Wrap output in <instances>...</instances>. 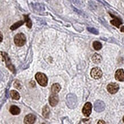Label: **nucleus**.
Here are the masks:
<instances>
[{"label": "nucleus", "mask_w": 124, "mask_h": 124, "mask_svg": "<svg viewBox=\"0 0 124 124\" xmlns=\"http://www.w3.org/2000/svg\"><path fill=\"white\" fill-rule=\"evenodd\" d=\"M119 89V86L116 83H110L107 86V90L108 92L110 94H115L118 92Z\"/></svg>", "instance_id": "8"}, {"label": "nucleus", "mask_w": 124, "mask_h": 124, "mask_svg": "<svg viewBox=\"0 0 124 124\" xmlns=\"http://www.w3.org/2000/svg\"><path fill=\"white\" fill-rule=\"evenodd\" d=\"M10 94L11 97L12 98V99L15 100H18L20 98V94L18 93V92H17L16 90H11L10 92Z\"/></svg>", "instance_id": "18"}, {"label": "nucleus", "mask_w": 124, "mask_h": 124, "mask_svg": "<svg viewBox=\"0 0 124 124\" xmlns=\"http://www.w3.org/2000/svg\"><path fill=\"white\" fill-rule=\"evenodd\" d=\"M9 111H10V113L12 114L13 115H18V114H20L21 112V110L20 108H19L18 106L16 105L11 106Z\"/></svg>", "instance_id": "12"}, {"label": "nucleus", "mask_w": 124, "mask_h": 124, "mask_svg": "<svg viewBox=\"0 0 124 124\" xmlns=\"http://www.w3.org/2000/svg\"><path fill=\"white\" fill-rule=\"evenodd\" d=\"M123 121H124V117H123Z\"/></svg>", "instance_id": "27"}, {"label": "nucleus", "mask_w": 124, "mask_h": 124, "mask_svg": "<svg viewBox=\"0 0 124 124\" xmlns=\"http://www.w3.org/2000/svg\"><path fill=\"white\" fill-rule=\"evenodd\" d=\"M24 23V21H19L17 23H16L10 27V29L12 31H14V30L17 29L19 27H20L21 25H23Z\"/></svg>", "instance_id": "19"}, {"label": "nucleus", "mask_w": 124, "mask_h": 124, "mask_svg": "<svg viewBox=\"0 0 124 124\" xmlns=\"http://www.w3.org/2000/svg\"><path fill=\"white\" fill-rule=\"evenodd\" d=\"M91 76L94 79H99L102 76V71L99 68H93L90 73Z\"/></svg>", "instance_id": "6"}, {"label": "nucleus", "mask_w": 124, "mask_h": 124, "mask_svg": "<svg viewBox=\"0 0 124 124\" xmlns=\"http://www.w3.org/2000/svg\"><path fill=\"white\" fill-rule=\"evenodd\" d=\"M94 49L96 50H99L102 48V44L98 41H94L93 44Z\"/></svg>", "instance_id": "21"}, {"label": "nucleus", "mask_w": 124, "mask_h": 124, "mask_svg": "<svg viewBox=\"0 0 124 124\" xmlns=\"http://www.w3.org/2000/svg\"><path fill=\"white\" fill-rule=\"evenodd\" d=\"M25 18V21L26 23V26L28 27L29 28H31L32 26V23L31 19L29 18L28 15H24L23 16Z\"/></svg>", "instance_id": "20"}, {"label": "nucleus", "mask_w": 124, "mask_h": 124, "mask_svg": "<svg viewBox=\"0 0 124 124\" xmlns=\"http://www.w3.org/2000/svg\"><path fill=\"white\" fill-rule=\"evenodd\" d=\"M115 78L117 81H124V71L123 69H119L116 71Z\"/></svg>", "instance_id": "10"}, {"label": "nucleus", "mask_w": 124, "mask_h": 124, "mask_svg": "<svg viewBox=\"0 0 124 124\" xmlns=\"http://www.w3.org/2000/svg\"><path fill=\"white\" fill-rule=\"evenodd\" d=\"M98 124H105V122H104V121H99L98 122Z\"/></svg>", "instance_id": "24"}, {"label": "nucleus", "mask_w": 124, "mask_h": 124, "mask_svg": "<svg viewBox=\"0 0 124 124\" xmlns=\"http://www.w3.org/2000/svg\"><path fill=\"white\" fill-rule=\"evenodd\" d=\"M92 61L95 63H99L102 61V57L97 53H95L92 57Z\"/></svg>", "instance_id": "16"}, {"label": "nucleus", "mask_w": 124, "mask_h": 124, "mask_svg": "<svg viewBox=\"0 0 124 124\" xmlns=\"http://www.w3.org/2000/svg\"><path fill=\"white\" fill-rule=\"evenodd\" d=\"M61 87L58 84H54L52 86V92L53 93L57 94L61 90Z\"/></svg>", "instance_id": "15"}, {"label": "nucleus", "mask_w": 124, "mask_h": 124, "mask_svg": "<svg viewBox=\"0 0 124 124\" xmlns=\"http://www.w3.org/2000/svg\"><path fill=\"white\" fill-rule=\"evenodd\" d=\"M87 31H88L89 32L93 33V34H94L96 35H98V33H99V32H98V31H97V30L95 28H87Z\"/></svg>", "instance_id": "22"}, {"label": "nucleus", "mask_w": 124, "mask_h": 124, "mask_svg": "<svg viewBox=\"0 0 124 124\" xmlns=\"http://www.w3.org/2000/svg\"><path fill=\"white\" fill-rule=\"evenodd\" d=\"M14 86L16 88H17V89L20 90L21 89V85H20V82H19L18 81H16V82H14Z\"/></svg>", "instance_id": "23"}, {"label": "nucleus", "mask_w": 124, "mask_h": 124, "mask_svg": "<svg viewBox=\"0 0 124 124\" xmlns=\"http://www.w3.org/2000/svg\"><path fill=\"white\" fill-rule=\"evenodd\" d=\"M58 101H59V99H58V96H57V94L53 93L52 94L50 95L49 98V104L53 107L55 106L58 104Z\"/></svg>", "instance_id": "9"}, {"label": "nucleus", "mask_w": 124, "mask_h": 124, "mask_svg": "<svg viewBox=\"0 0 124 124\" xmlns=\"http://www.w3.org/2000/svg\"><path fill=\"white\" fill-rule=\"evenodd\" d=\"M26 37L23 33H18L14 37V41L17 46H23L26 43Z\"/></svg>", "instance_id": "3"}, {"label": "nucleus", "mask_w": 124, "mask_h": 124, "mask_svg": "<svg viewBox=\"0 0 124 124\" xmlns=\"http://www.w3.org/2000/svg\"><path fill=\"white\" fill-rule=\"evenodd\" d=\"M50 114V109L47 105L44 106L42 109V115L46 118H48Z\"/></svg>", "instance_id": "17"}, {"label": "nucleus", "mask_w": 124, "mask_h": 124, "mask_svg": "<svg viewBox=\"0 0 124 124\" xmlns=\"http://www.w3.org/2000/svg\"><path fill=\"white\" fill-rule=\"evenodd\" d=\"M33 8L35 10L38 12H43L45 10V7L42 4H39V3H36V4H32Z\"/></svg>", "instance_id": "14"}, {"label": "nucleus", "mask_w": 124, "mask_h": 124, "mask_svg": "<svg viewBox=\"0 0 124 124\" xmlns=\"http://www.w3.org/2000/svg\"><path fill=\"white\" fill-rule=\"evenodd\" d=\"M94 110L97 112H102L105 110V105L103 101L101 100H97L94 102Z\"/></svg>", "instance_id": "5"}, {"label": "nucleus", "mask_w": 124, "mask_h": 124, "mask_svg": "<svg viewBox=\"0 0 124 124\" xmlns=\"http://www.w3.org/2000/svg\"><path fill=\"white\" fill-rule=\"evenodd\" d=\"M35 78H36V79L37 80L38 83L41 86L44 87L46 86L48 80H47V78L45 74L39 72L36 74Z\"/></svg>", "instance_id": "2"}, {"label": "nucleus", "mask_w": 124, "mask_h": 124, "mask_svg": "<svg viewBox=\"0 0 124 124\" xmlns=\"http://www.w3.org/2000/svg\"><path fill=\"white\" fill-rule=\"evenodd\" d=\"M1 54L2 57L3 61L5 62L6 67L8 68V69L10 70L11 71H12V72L13 73H15V71H16L15 68H14V66L12 65V62H11V61L10 58H9L8 55L5 52H1Z\"/></svg>", "instance_id": "4"}, {"label": "nucleus", "mask_w": 124, "mask_h": 124, "mask_svg": "<svg viewBox=\"0 0 124 124\" xmlns=\"http://www.w3.org/2000/svg\"><path fill=\"white\" fill-rule=\"evenodd\" d=\"M77 98L74 94L70 93L66 96V104L70 109H74L77 105Z\"/></svg>", "instance_id": "1"}, {"label": "nucleus", "mask_w": 124, "mask_h": 124, "mask_svg": "<svg viewBox=\"0 0 124 124\" xmlns=\"http://www.w3.org/2000/svg\"><path fill=\"white\" fill-rule=\"evenodd\" d=\"M2 33H1V42H2Z\"/></svg>", "instance_id": "26"}, {"label": "nucleus", "mask_w": 124, "mask_h": 124, "mask_svg": "<svg viewBox=\"0 0 124 124\" xmlns=\"http://www.w3.org/2000/svg\"><path fill=\"white\" fill-rule=\"evenodd\" d=\"M35 121H36V116L33 114H29L25 117L24 123L32 124L34 123Z\"/></svg>", "instance_id": "11"}, {"label": "nucleus", "mask_w": 124, "mask_h": 124, "mask_svg": "<svg viewBox=\"0 0 124 124\" xmlns=\"http://www.w3.org/2000/svg\"><path fill=\"white\" fill-rule=\"evenodd\" d=\"M92 105L90 102L86 103L82 109V113L86 117H89L92 113Z\"/></svg>", "instance_id": "7"}, {"label": "nucleus", "mask_w": 124, "mask_h": 124, "mask_svg": "<svg viewBox=\"0 0 124 124\" xmlns=\"http://www.w3.org/2000/svg\"><path fill=\"white\" fill-rule=\"evenodd\" d=\"M121 31L124 33V26H122V28H121Z\"/></svg>", "instance_id": "25"}, {"label": "nucleus", "mask_w": 124, "mask_h": 124, "mask_svg": "<svg viewBox=\"0 0 124 124\" xmlns=\"http://www.w3.org/2000/svg\"><path fill=\"white\" fill-rule=\"evenodd\" d=\"M111 16H112V17H113L114 19L111 21L110 23H112L113 25L117 27V28H119L120 25L122 24L121 21L119 18H117V17H116L115 16H114L112 15V14H111Z\"/></svg>", "instance_id": "13"}]
</instances>
